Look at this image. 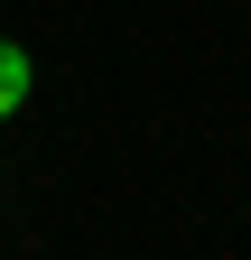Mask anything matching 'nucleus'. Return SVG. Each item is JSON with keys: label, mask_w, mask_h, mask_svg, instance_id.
<instances>
[{"label": "nucleus", "mask_w": 251, "mask_h": 260, "mask_svg": "<svg viewBox=\"0 0 251 260\" xmlns=\"http://www.w3.org/2000/svg\"><path fill=\"white\" fill-rule=\"evenodd\" d=\"M28 84H38V65H28V47H19V38H0V121H10V112L28 103Z\"/></svg>", "instance_id": "obj_1"}]
</instances>
